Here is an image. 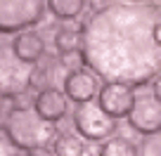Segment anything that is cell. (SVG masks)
I'll list each match as a JSON object with an SVG mask.
<instances>
[{
	"mask_svg": "<svg viewBox=\"0 0 161 156\" xmlns=\"http://www.w3.org/2000/svg\"><path fill=\"white\" fill-rule=\"evenodd\" d=\"M116 123L119 121L104 114V109L97 102H83V104H76L74 109V126L83 140L90 142L109 140L116 132Z\"/></svg>",
	"mask_w": 161,
	"mask_h": 156,
	"instance_id": "277c9868",
	"label": "cell"
},
{
	"mask_svg": "<svg viewBox=\"0 0 161 156\" xmlns=\"http://www.w3.org/2000/svg\"><path fill=\"white\" fill-rule=\"evenodd\" d=\"M55 47L59 55H66V52H76L80 47V31L71 29V26H62L55 33Z\"/></svg>",
	"mask_w": 161,
	"mask_h": 156,
	"instance_id": "9a60e30c",
	"label": "cell"
},
{
	"mask_svg": "<svg viewBox=\"0 0 161 156\" xmlns=\"http://www.w3.org/2000/svg\"><path fill=\"white\" fill-rule=\"evenodd\" d=\"M33 109H36V114H38L40 118H45V121H50V123L62 121L66 116V109H69L64 90L50 88V90L38 92V95H36V102H33Z\"/></svg>",
	"mask_w": 161,
	"mask_h": 156,
	"instance_id": "30bf717a",
	"label": "cell"
},
{
	"mask_svg": "<svg viewBox=\"0 0 161 156\" xmlns=\"http://www.w3.org/2000/svg\"><path fill=\"white\" fill-rule=\"evenodd\" d=\"M12 156H26V154H21V151H14V154H12Z\"/></svg>",
	"mask_w": 161,
	"mask_h": 156,
	"instance_id": "7402d4cb",
	"label": "cell"
},
{
	"mask_svg": "<svg viewBox=\"0 0 161 156\" xmlns=\"http://www.w3.org/2000/svg\"><path fill=\"white\" fill-rule=\"evenodd\" d=\"M152 92H154V97L161 102V71L152 78Z\"/></svg>",
	"mask_w": 161,
	"mask_h": 156,
	"instance_id": "ac0fdd59",
	"label": "cell"
},
{
	"mask_svg": "<svg viewBox=\"0 0 161 156\" xmlns=\"http://www.w3.org/2000/svg\"><path fill=\"white\" fill-rule=\"evenodd\" d=\"M47 10V0H0V33H19L36 26Z\"/></svg>",
	"mask_w": 161,
	"mask_h": 156,
	"instance_id": "3957f363",
	"label": "cell"
},
{
	"mask_svg": "<svg viewBox=\"0 0 161 156\" xmlns=\"http://www.w3.org/2000/svg\"><path fill=\"white\" fill-rule=\"evenodd\" d=\"M5 135L17 149H40L55 140V123L45 121L36 109H10L5 116Z\"/></svg>",
	"mask_w": 161,
	"mask_h": 156,
	"instance_id": "7a4b0ae2",
	"label": "cell"
},
{
	"mask_svg": "<svg viewBox=\"0 0 161 156\" xmlns=\"http://www.w3.org/2000/svg\"><path fill=\"white\" fill-rule=\"evenodd\" d=\"M161 7L142 0H116L97 7L80 26V57L104 83L119 81L133 88L152 83L161 71V47L154 26Z\"/></svg>",
	"mask_w": 161,
	"mask_h": 156,
	"instance_id": "6da1fadb",
	"label": "cell"
},
{
	"mask_svg": "<svg viewBox=\"0 0 161 156\" xmlns=\"http://www.w3.org/2000/svg\"><path fill=\"white\" fill-rule=\"evenodd\" d=\"M128 123L140 135L161 132V102L154 97V92H142L135 97V104L128 114Z\"/></svg>",
	"mask_w": 161,
	"mask_h": 156,
	"instance_id": "8992f818",
	"label": "cell"
},
{
	"mask_svg": "<svg viewBox=\"0 0 161 156\" xmlns=\"http://www.w3.org/2000/svg\"><path fill=\"white\" fill-rule=\"evenodd\" d=\"M135 90L128 83H119V81H109L100 88L97 92V104L104 109V114H109L111 118H128L133 104H135Z\"/></svg>",
	"mask_w": 161,
	"mask_h": 156,
	"instance_id": "52a82bcc",
	"label": "cell"
},
{
	"mask_svg": "<svg viewBox=\"0 0 161 156\" xmlns=\"http://www.w3.org/2000/svg\"><path fill=\"white\" fill-rule=\"evenodd\" d=\"M12 52L17 55V59L24 62V64H38L43 57H45V40L38 31H19L12 40Z\"/></svg>",
	"mask_w": 161,
	"mask_h": 156,
	"instance_id": "9c48e42d",
	"label": "cell"
},
{
	"mask_svg": "<svg viewBox=\"0 0 161 156\" xmlns=\"http://www.w3.org/2000/svg\"><path fill=\"white\" fill-rule=\"evenodd\" d=\"M29 88H33L36 92L50 90V88H57V78H55V64L47 59H40L38 64L31 66L29 71Z\"/></svg>",
	"mask_w": 161,
	"mask_h": 156,
	"instance_id": "8fae6325",
	"label": "cell"
},
{
	"mask_svg": "<svg viewBox=\"0 0 161 156\" xmlns=\"http://www.w3.org/2000/svg\"><path fill=\"white\" fill-rule=\"evenodd\" d=\"M5 100H7V97H3V95H0V111L5 109Z\"/></svg>",
	"mask_w": 161,
	"mask_h": 156,
	"instance_id": "44dd1931",
	"label": "cell"
},
{
	"mask_svg": "<svg viewBox=\"0 0 161 156\" xmlns=\"http://www.w3.org/2000/svg\"><path fill=\"white\" fill-rule=\"evenodd\" d=\"M100 156H137V147L128 137L116 135L104 140V144L100 147Z\"/></svg>",
	"mask_w": 161,
	"mask_h": 156,
	"instance_id": "4fadbf2b",
	"label": "cell"
},
{
	"mask_svg": "<svg viewBox=\"0 0 161 156\" xmlns=\"http://www.w3.org/2000/svg\"><path fill=\"white\" fill-rule=\"evenodd\" d=\"M86 5H88V0H47V10L52 12V17H57L62 21L80 17Z\"/></svg>",
	"mask_w": 161,
	"mask_h": 156,
	"instance_id": "7c38bea8",
	"label": "cell"
},
{
	"mask_svg": "<svg viewBox=\"0 0 161 156\" xmlns=\"http://www.w3.org/2000/svg\"><path fill=\"white\" fill-rule=\"evenodd\" d=\"M97 73L90 71L88 66H78V69H71L64 78V95L69 100H74L76 104H83V102H92L97 95Z\"/></svg>",
	"mask_w": 161,
	"mask_h": 156,
	"instance_id": "ba28073f",
	"label": "cell"
},
{
	"mask_svg": "<svg viewBox=\"0 0 161 156\" xmlns=\"http://www.w3.org/2000/svg\"><path fill=\"white\" fill-rule=\"evenodd\" d=\"M52 151H55V156H83L86 144H83V140H80L78 135L66 132V135H59V137L55 140Z\"/></svg>",
	"mask_w": 161,
	"mask_h": 156,
	"instance_id": "5bb4252c",
	"label": "cell"
},
{
	"mask_svg": "<svg viewBox=\"0 0 161 156\" xmlns=\"http://www.w3.org/2000/svg\"><path fill=\"white\" fill-rule=\"evenodd\" d=\"M137 156H161V132L145 135V140L137 147Z\"/></svg>",
	"mask_w": 161,
	"mask_h": 156,
	"instance_id": "2e32d148",
	"label": "cell"
},
{
	"mask_svg": "<svg viewBox=\"0 0 161 156\" xmlns=\"http://www.w3.org/2000/svg\"><path fill=\"white\" fill-rule=\"evenodd\" d=\"M33 102H36V100H31V97L26 95V90H24L21 95L12 97V109H31V106H33Z\"/></svg>",
	"mask_w": 161,
	"mask_h": 156,
	"instance_id": "e0dca14e",
	"label": "cell"
},
{
	"mask_svg": "<svg viewBox=\"0 0 161 156\" xmlns=\"http://www.w3.org/2000/svg\"><path fill=\"white\" fill-rule=\"evenodd\" d=\"M154 40H156V45L161 47V19H159V24L154 26Z\"/></svg>",
	"mask_w": 161,
	"mask_h": 156,
	"instance_id": "ffe728a7",
	"label": "cell"
},
{
	"mask_svg": "<svg viewBox=\"0 0 161 156\" xmlns=\"http://www.w3.org/2000/svg\"><path fill=\"white\" fill-rule=\"evenodd\" d=\"M29 64L17 59L12 52V45H3L0 43V95L12 100V97L21 95L29 88Z\"/></svg>",
	"mask_w": 161,
	"mask_h": 156,
	"instance_id": "5b68a950",
	"label": "cell"
},
{
	"mask_svg": "<svg viewBox=\"0 0 161 156\" xmlns=\"http://www.w3.org/2000/svg\"><path fill=\"white\" fill-rule=\"evenodd\" d=\"M26 156H55V151H50L47 147H40V149H31V151H26Z\"/></svg>",
	"mask_w": 161,
	"mask_h": 156,
	"instance_id": "d6986e66",
	"label": "cell"
}]
</instances>
